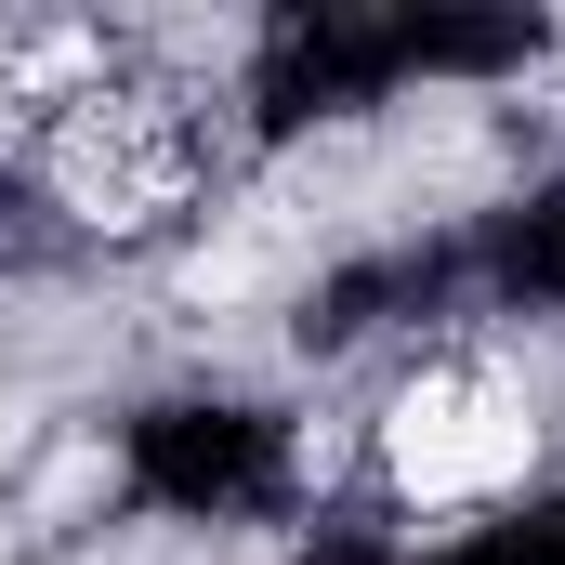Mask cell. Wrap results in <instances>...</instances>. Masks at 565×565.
Instances as JSON below:
<instances>
[{"instance_id": "6da1fadb", "label": "cell", "mask_w": 565, "mask_h": 565, "mask_svg": "<svg viewBox=\"0 0 565 565\" xmlns=\"http://www.w3.org/2000/svg\"><path fill=\"white\" fill-rule=\"evenodd\" d=\"M526 447H540V422L487 382H408L395 422H382V460H395L408 500H487V487L526 473Z\"/></svg>"}, {"instance_id": "7a4b0ae2", "label": "cell", "mask_w": 565, "mask_h": 565, "mask_svg": "<svg viewBox=\"0 0 565 565\" xmlns=\"http://www.w3.org/2000/svg\"><path fill=\"white\" fill-rule=\"evenodd\" d=\"M0 460H13V395H0Z\"/></svg>"}]
</instances>
